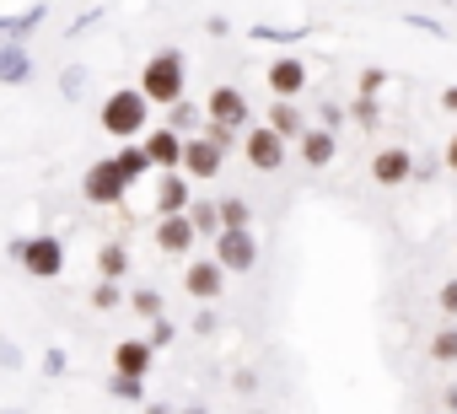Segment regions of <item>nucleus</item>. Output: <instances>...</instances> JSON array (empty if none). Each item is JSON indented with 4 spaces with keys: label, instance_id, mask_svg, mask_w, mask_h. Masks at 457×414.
I'll return each instance as SVG.
<instances>
[{
    "label": "nucleus",
    "instance_id": "nucleus-1",
    "mask_svg": "<svg viewBox=\"0 0 457 414\" xmlns=\"http://www.w3.org/2000/svg\"><path fill=\"white\" fill-rule=\"evenodd\" d=\"M97 124H103V135H113V140H145V135H151V97H145L140 87H119V92L103 97Z\"/></svg>",
    "mask_w": 457,
    "mask_h": 414
},
{
    "label": "nucleus",
    "instance_id": "nucleus-2",
    "mask_svg": "<svg viewBox=\"0 0 457 414\" xmlns=\"http://www.w3.org/2000/svg\"><path fill=\"white\" fill-rule=\"evenodd\" d=\"M140 92H145L156 108L183 103V92H188V60H183V49H156V54L145 60V70H140Z\"/></svg>",
    "mask_w": 457,
    "mask_h": 414
},
{
    "label": "nucleus",
    "instance_id": "nucleus-3",
    "mask_svg": "<svg viewBox=\"0 0 457 414\" xmlns=\"http://www.w3.org/2000/svg\"><path fill=\"white\" fill-rule=\"evenodd\" d=\"M6 253H12V264H22L33 280H54V275H65V243L49 237V232H38V237H12Z\"/></svg>",
    "mask_w": 457,
    "mask_h": 414
},
{
    "label": "nucleus",
    "instance_id": "nucleus-4",
    "mask_svg": "<svg viewBox=\"0 0 457 414\" xmlns=\"http://www.w3.org/2000/svg\"><path fill=\"white\" fill-rule=\"evenodd\" d=\"M129 183H135V178L119 167V156H103V161L87 167L81 194H87V204H97V211H119V204L129 199Z\"/></svg>",
    "mask_w": 457,
    "mask_h": 414
},
{
    "label": "nucleus",
    "instance_id": "nucleus-5",
    "mask_svg": "<svg viewBox=\"0 0 457 414\" xmlns=\"http://www.w3.org/2000/svg\"><path fill=\"white\" fill-rule=\"evenodd\" d=\"M286 145H291V140H286L275 124H259V129L243 135V156H248L253 172H280V167H286Z\"/></svg>",
    "mask_w": 457,
    "mask_h": 414
},
{
    "label": "nucleus",
    "instance_id": "nucleus-6",
    "mask_svg": "<svg viewBox=\"0 0 457 414\" xmlns=\"http://www.w3.org/2000/svg\"><path fill=\"white\" fill-rule=\"evenodd\" d=\"M215 259L232 269V275L259 269V237H253V227H226V232L215 237Z\"/></svg>",
    "mask_w": 457,
    "mask_h": 414
},
{
    "label": "nucleus",
    "instance_id": "nucleus-7",
    "mask_svg": "<svg viewBox=\"0 0 457 414\" xmlns=\"http://www.w3.org/2000/svg\"><path fill=\"white\" fill-rule=\"evenodd\" d=\"M226 275H232V269H226L215 253L210 259H188V269H183V291L194 296V302H220V291H226Z\"/></svg>",
    "mask_w": 457,
    "mask_h": 414
},
{
    "label": "nucleus",
    "instance_id": "nucleus-8",
    "mask_svg": "<svg viewBox=\"0 0 457 414\" xmlns=\"http://www.w3.org/2000/svg\"><path fill=\"white\" fill-rule=\"evenodd\" d=\"M204 113H210L204 124H220V129H248V119H253V108H248V97L237 87H210Z\"/></svg>",
    "mask_w": 457,
    "mask_h": 414
},
{
    "label": "nucleus",
    "instance_id": "nucleus-9",
    "mask_svg": "<svg viewBox=\"0 0 457 414\" xmlns=\"http://www.w3.org/2000/svg\"><path fill=\"white\" fill-rule=\"evenodd\" d=\"M220 161H226V145L204 129V135H188V156H183V172L194 178V183H210L215 172H220Z\"/></svg>",
    "mask_w": 457,
    "mask_h": 414
},
{
    "label": "nucleus",
    "instance_id": "nucleus-10",
    "mask_svg": "<svg viewBox=\"0 0 457 414\" xmlns=\"http://www.w3.org/2000/svg\"><path fill=\"white\" fill-rule=\"evenodd\" d=\"M140 145L151 151V161H156V172H178V167H183V156H188V135H178L172 124H162V129H151V135H145Z\"/></svg>",
    "mask_w": 457,
    "mask_h": 414
},
{
    "label": "nucleus",
    "instance_id": "nucleus-11",
    "mask_svg": "<svg viewBox=\"0 0 457 414\" xmlns=\"http://www.w3.org/2000/svg\"><path fill=\"white\" fill-rule=\"evenodd\" d=\"M151 237H156V248H162L167 259H183V253L199 243V227L188 221V211H183V216H156V232H151Z\"/></svg>",
    "mask_w": 457,
    "mask_h": 414
},
{
    "label": "nucleus",
    "instance_id": "nucleus-12",
    "mask_svg": "<svg viewBox=\"0 0 457 414\" xmlns=\"http://www.w3.org/2000/svg\"><path fill=\"white\" fill-rule=\"evenodd\" d=\"M264 81H270L275 97H302L307 92V60L302 54H280V60H270Z\"/></svg>",
    "mask_w": 457,
    "mask_h": 414
},
{
    "label": "nucleus",
    "instance_id": "nucleus-13",
    "mask_svg": "<svg viewBox=\"0 0 457 414\" xmlns=\"http://www.w3.org/2000/svg\"><path fill=\"white\" fill-rule=\"evenodd\" d=\"M420 167H414V156L403 151V145H382L377 156H371V183H382V188H398V183H409Z\"/></svg>",
    "mask_w": 457,
    "mask_h": 414
},
{
    "label": "nucleus",
    "instance_id": "nucleus-14",
    "mask_svg": "<svg viewBox=\"0 0 457 414\" xmlns=\"http://www.w3.org/2000/svg\"><path fill=\"white\" fill-rule=\"evenodd\" d=\"M188 172L178 167V172H162V183H156V216H183L188 204H194V194H188Z\"/></svg>",
    "mask_w": 457,
    "mask_h": 414
},
{
    "label": "nucleus",
    "instance_id": "nucleus-15",
    "mask_svg": "<svg viewBox=\"0 0 457 414\" xmlns=\"http://www.w3.org/2000/svg\"><path fill=\"white\" fill-rule=\"evenodd\" d=\"M296 151H302V167H328V161L339 156V135H334L328 124H312V129L296 140Z\"/></svg>",
    "mask_w": 457,
    "mask_h": 414
},
{
    "label": "nucleus",
    "instance_id": "nucleus-16",
    "mask_svg": "<svg viewBox=\"0 0 457 414\" xmlns=\"http://www.w3.org/2000/svg\"><path fill=\"white\" fill-rule=\"evenodd\" d=\"M151 360H156V344L151 339H119L113 344V371H124V377H145Z\"/></svg>",
    "mask_w": 457,
    "mask_h": 414
},
{
    "label": "nucleus",
    "instance_id": "nucleus-17",
    "mask_svg": "<svg viewBox=\"0 0 457 414\" xmlns=\"http://www.w3.org/2000/svg\"><path fill=\"white\" fill-rule=\"evenodd\" d=\"M28 70H33V60H28L22 38H6V44H0V81H6V87H22Z\"/></svg>",
    "mask_w": 457,
    "mask_h": 414
},
{
    "label": "nucleus",
    "instance_id": "nucleus-18",
    "mask_svg": "<svg viewBox=\"0 0 457 414\" xmlns=\"http://www.w3.org/2000/svg\"><path fill=\"white\" fill-rule=\"evenodd\" d=\"M97 275H103V280H124V275H129V243H124V237H108V243L97 248Z\"/></svg>",
    "mask_w": 457,
    "mask_h": 414
},
{
    "label": "nucleus",
    "instance_id": "nucleus-19",
    "mask_svg": "<svg viewBox=\"0 0 457 414\" xmlns=\"http://www.w3.org/2000/svg\"><path fill=\"white\" fill-rule=\"evenodd\" d=\"M188 221L199 227V237L215 243V237L226 232V221H220V199H194V204H188Z\"/></svg>",
    "mask_w": 457,
    "mask_h": 414
},
{
    "label": "nucleus",
    "instance_id": "nucleus-20",
    "mask_svg": "<svg viewBox=\"0 0 457 414\" xmlns=\"http://www.w3.org/2000/svg\"><path fill=\"white\" fill-rule=\"evenodd\" d=\"M270 124L286 135V140H302L307 135V124H302V108H296V97H275V108H270Z\"/></svg>",
    "mask_w": 457,
    "mask_h": 414
},
{
    "label": "nucleus",
    "instance_id": "nucleus-21",
    "mask_svg": "<svg viewBox=\"0 0 457 414\" xmlns=\"http://www.w3.org/2000/svg\"><path fill=\"white\" fill-rule=\"evenodd\" d=\"M129 312L145 318V323H156V318H167V302H162V291L140 286V291H129Z\"/></svg>",
    "mask_w": 457,
    "mask_h": 414
},
{
    "label": "nucleus",
    "instance_id": "nucleus-22",
    "mask_svg": "<svg viewBox=\"0 0 457 414\" xmlns=\"http://www.w3.org/2000/svg\"><path fill=\"white\" fill-rule=\"evenodd\" d=\"M430 360H436V366H452V360H457V323H446V328L430 334Z\"/></svg>",
    "mask_w": 457,
    "mask_h": 414
},
{
    "label": "nucleus",
    "instance_id": "nucleus-23",
    "mask_svg": "<svg viewBox=\"0 0 457 414\" xmlns=\"http://www.w3.org/2000/svg\"><path fill=\"white\" fill-rule=\"evenodd\" d=\"M199 119H210V113H204V108H194V103H188V97H183V103H172V108H167V124H172V129H178V135H188V129H194V124H199Z\"/></svg>",
    "mask_w": 457,
    "mask_h": 414
},
{
    "label": "nucleus",
    "instance_id": "nucleus-24",
    "mask_svg": "<svg viewBox=\"0 0 457 414\" xmlns=\"http://www.w3.org/2000/svg\"><path fill=\"white\" fill-rule=\"evenodd\" d=\"M108 393H113V398H124V403H145V377H124V371H113Z\"/></svg>",
    "mask_w": 457,
    "mask_h": 414
},
{
    "label": "nucleus",
    "instance_id": "nucleus-25",
    "mask_svg": "<svg viewBox=\"0 0 457 414\" xmlns=\"http://www.w3.org/2000/svg\"><path fill=\"white\" fill-rule=\"evenodd\" d=\"M38 22H44V6H33V12H22V17H0V33H6V38H28Z\"/></svg>",
    "mask_w": 457,
    "mask_h": 414
},
{
    "label": "nucleus",
    "instance_id": "nucleus-26",
    "mask_svg": "<svg viewBox=\"0 0 457 414\" xmlns=\"http://www.w3.org/2000/svg\"><path fill=\"white\" fill-rule=\"evenodd\" d=\"M92 307H97V312H119V307H129V296L119 291V280H103V286L92 291Z\"/></svg>",
    "mask_w": 457,
    "mask_h": 414
},
{
    "label": "nucleus",
    "instance_id": "nucleus-27",
    "mask_svg": "<svg viewBox=\"0 0 457 414\" xmlns=\"http://www.w3.org/2000/svg\"><path fill=\"white\" fill-rule=\"evenodd\" d=\"M220 221H226V227H253V211H248V199L226 194V199H220Z\"/></svg>",
    "mask_w": 457,
    "mask_h": 414
},
{
    "label": "nucleus",
    "instance_id": "nucleus-28",
    "mask_svg": "<svg viewBox=\"0 0 457 414\" xmlns=\"http://www.w3.org/2000/svg\"><path fill=\"white\" fill-rule=\"evenodd\" d=\"M350 113H355V119H361L366 129H377V97H366V92H361V97L350 103Z\"/></svg>",
    "mask_w": 457,
    "mask_h": 414
},
{
    "label": "nucleus",
    "instance_id": "nucleus-29",
    "mask_svg": "<svg viewBox=\"0 0 457 414\" xmlns=\"http://www.w3.org/2000/svg\"><path fill=\"white\" fill-rule=\"evenodd\" d=\"M436 307H441V312H446V318L457 323V280H446V286L436 291Z\"/></svg>",
    "mask_w": 457,
    "mask_h": 414
},
{
    "label": "nucleus",
    "instance_id": "nucleus-30",
    "mask_svg": "<svg viewBox=\"0 0 457 414\" xmlns=\"http://www.w3.org/2000/svg\"><path fill=\"white\" fill-rule=\"evenodd\" d=\"M81 81H87V70H81V65H71V70L60 76V92H65V97H76V92H81Z\"/></svg>",
    "mask_w": 457,
    "mask_h": 414
},
{
    "label": "nucleus",
    "instance_id": "nucleus-31",
    "mask_svg": "<svg viewBox=\"0 0 457 414\" xmlns=\"http://www.w3.org/2000/svg\"><path fill=\"white\" fill-rule=\"evenodd\" d=\"M172 334H178V328H172V318H156V323H151V344H156V350H162V344H172Z\"/></svg>",
    "mask_w": 457,
    "mask_h": 414
},
{
    "label": "nucleus",
    "instance_id": "nucleus-32",
    "mask_svg": "<svg viewBox=\"0 0 457 414\" xmlns=\"http://www.w3.org/2000/svg\"><path fill=\"white\" fill-rule=\"evenodd\" d=\"M382 81H387L382 70H366V76H361V92H366V97H377V92H382Z\"/></svg>",
    "mask_w": 457,
    "mask_h": 414
},
{
    "label": "nucleus",
    "instance_id": "nucleus-33",
    "mask_svg": "<svg viewBox=\"0 0 457 414\" xmlns=\"http://www.w3.org/2000/svg\"><path fill=\"white\" fill-rule=\"evenodd\" d=\"M65 366H71V360H65V350H49V355H44V371H49V377H60Z\"/></svg>",
    "mask_w": 457,
    "mask_h": 414
},
{
    "label": "nucleus",
    "instance_id": "nucleus-34",
    "mask_svg": "<svg viewBox=\"0 0 457 414\" xmlns=\"http://www.w3.org/2000/svg\"><path fill=\"white\" fill-rule=\"evenodd\" d=\"M323 124L339 129V124H345V108H339V103H323Z\"/></svg>",
    "mask_w": 457,
    "mask_h": 414
},
{
    "label": "nucleus",
    "instance_id": "nucleus-35",
    "mask_svg": "<svg viewBox=\"0 0 457 414\" xmlns=\"http://www.w3.org/2000/svg\"><path fill=\"white\" fill-rule=\"evenodd\" d=\"M441 108H446V113H457V81H452V87L441 92Z\"/></svg>",
    "mask_w": 457,
    "mask_h": 414
},
{
    "label": "nucleus",
    "instance_id": "nucleus-36",
    "mask_svg": "<svg viewBox=\"0 0 457 414\" xmlns=\"http://www.w3.org/2000/svg\"><path fill=\"white\" fill-rule=\"evenodd\" d=\"M446 167H452V172H457V135H452V140H446Z\"/></svg>",
    "mask_w": 457,
    "mask_h": 414
},
{
    "label": "nucleus",
    "instance_id": "nucleus-37",
    "mask_svg": "<svg viewBox=\"0 0 457 414\" xmlns=\"http://www.w3.org/2000/svg\"><path fill=\"white\" fill-rule=\"evenodd\" d=\"M441 403H446V409L457 414V387H446V393H441Z\"/></svg>",
    "mask_w": 457,
    "mask_h": 414
},
{
    "label": "nucleus",
    "instance_id": "nucleus-38",
    "mask_svg": "<svg viewBox=\"0 0 457 414\" xmlns=\"http://www.w3.org/2000/svg\"><path fill=\"white\" fill-rule=\"evenodd\" d=\"M145 414H172V403H145Z\"/></svg>",
    "mask_w": 457,
    "mask_h": 414
},
{
    "label": "nucleus",
    "instance_id": "nucleus-39",
    "mask_svg": "<svg viewBox=\"0 0 457 414\" xmlns=\"http://www.w3.org/2000/svg\"><path fill=\"white\" fill-rule=\"evenodd\" d=\"M178 414H210V409H204V403H188V409H178Z\"/></svg>",
    "mask_w": 457,
    "mask_h": 414
},
{
    "label": "nucleus",
    "instance_id": "nucleus-40",
    "mask_svg": "<svg viewBox=\"0 0 457 414\" xmlns=\"http://www.w3.org/2000/svg\"><path fill=\"white\" fill-rule=\"evenodd\" d=\"M243 414H264V409H243Z\"/></svg>",
    "mask_w": 457,
    "mask_h": 414
}]
</instances>
